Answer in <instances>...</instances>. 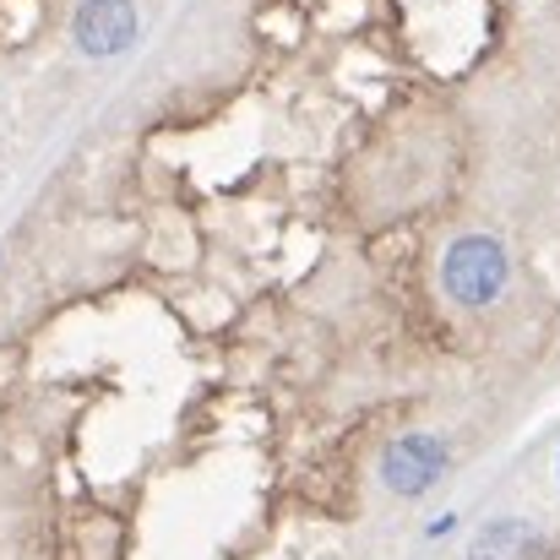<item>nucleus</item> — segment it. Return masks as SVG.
Segmentation results:
<instances>
[{
  "instance_id": "4",
  "label": "nucleus",
  "mask_w": 560,
  "mask_h": 560,
  "mask_svg": "<svg viewBox=\"0 0 560 560\" xmlns=\"http://www.w3.org/2000/svg\"><path fill=\"white\" fill-rule=\"evenodd\" d=\"M468 560H550V545H545L539 528H528L517 517H495L474 534Z\"/></svg>"
},
{
  "instance_id": "2",
  "label": "nucleus",
  "mask_w": 560,
  "mask_h": 560,
  "mask_svg": "<svg viewBox=\"0 0 560 560\" xmlns=\"http://www.w3.org/2000/svg\"><path fill=\"white\" fill-rule=\"evenodd\" d=\"M446 463H452V452H446L441 435L408 430V435H397V441L381 452V485H386L392 495H424V490L446 474Z\"/></svg>"
},
{
  "instance_id": "1",
  "label": "nucleus",
  "mask_w": 560,
  "mask_h": 560,
  "mask_svg": "<svg viewBox=\"0 0 560 560\" xmlns=\"http://www.w3.org/2000/svg\"><path fill=\"white\" fill-rule=\"evenodd\" d=\"M506 278H512V261H506L501 240H490V234H463V240H452V250H446V261H441V289H446L457 305H468V311L490 305V300L506 289Z\"/></svg>"
},
{
  "instance_id": "3",
  "label": "nucleus",
  "mask_w": 560,
  "mask_h": 560,
  "mask_svg": "<svg viewBox=\"0 0 560 560\" xmlns=\"http://www.w3.org/2000/svg\"><path fill=\"white\" fill-rule=\"evenodd\" d=\"M131 38H137V5L131 0H82V11H77V44H82V55L109 60Z\"/></svg>"
}]
</instances>
